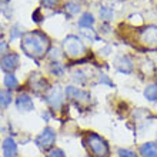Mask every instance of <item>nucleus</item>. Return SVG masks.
Instances as JSON below:
<instances>
[{
  "instance_id": "6e6552de",
  "label": "nucleus",
  "mask_w": 157,
  "mask_h": 157,
  "mask_svg": "<svg viewBox=\"0 0 157 157\" xmlns=\"http://www.w3.org/2000/svg\"><path fill=\"white\" fill-rule=\"evenodd\" d=\"M16 107H17V110L21 112V113L32 112V110L34 109L33 99H32L29 94H26V93H20L16 99Z\"/></svg>"
},
{
  "instance_id": "9d476101",
  "label": "nucleus",
  "mask_w": 157,
  "mask_h": 157,
  "mask_svg": "<svg viewBox=\"0 0 157 157\" xmlns=\"http://www.w3.org/2000/svg\"><path fill=\"white\" fill-rule=\"evenodd\" d=\"M114 66H116V69L119 71L126 73V75H128V73L133 71V62L130 60L128 56H120L116 62H114Z\"/></svg>"
},
{
  "instance_id": "5701e85b",
  "label": "nucleus",
  "mask_w": 157,
  "mask_h": 157,
  "mask_svg": "<svg viewBox=\"0 0 157 157\" xmlns=\"http://www.w3.org/2000/svg\"><path fill=\"white\" fill-rule=\"evenodd\" d=\"M100 83H104V84H109V86H113V83L109 80V77L107 76H104V75H101V77H100Z\"/></svg>"
},
{
  "instance_id": "6ab92c4d",
  "label": "nucleus",
  "mask_w": 157,
  "mask_h": 157,
  "mask_svg": "<svg viewBox=\"0 0 157 157\" xmlns=\"http://www.w3.org/2000/svg\"><path fill=\"white\" fill-rule=\"evenodd\" d=\"M47 157H66V154H64V151L62 149H53L47 154Z\"/></svg>"
},
{
  "instance_id": "1a4fd4ad",
  "label": "nucleus",
  "mask_w": 157,
  "mask_h": 157,
  "mask_svg": "<svg viewBox=\"0 0 157 157\" xmlns=\"http://www.w3.org/2000/svg\"><path fill=\"white\" fill-rule=\"evenodd\" d=\"M46 101H47V103H49L53 109L59 110V109L62 107V104H63L62 90H60L57 86L54 87V89H52V90H50V93L47 94V97H46Z\"/></svg>"
},
{
  "instance_id": "f3484780",
  "label": "nucleus",
  "mask_w": 157,
  "mask_h": 157,
  "mask_svg": "<svg viewBox=\"0 0 157 157\" xmlns=\"http://www.w3.org/2000/svg\"><path fill=\"white\" fill-rule=\"evenodd\" d=\"M100 17L103 19V20H110L113 17V10L110 7H101L100 9Z\"/></svg>"
},
{
  "instance_id": "f257e3e1",
  "label": "nucleus",
  "mask_w": 157,
  "mask_h": 157,
  "mask_svg": "<svg viewBox=\"0 0 157 157\" xmlns=\"http://www.w3.org/2000/svg\"><path fill=\"white\" fill-rule=\"evenodd\" d=\"M49 44H50L49 37L44 33L39 32V30L25 33L20 41L21 50L29 57H33V59L43 57L44 53L47 52V49H49Z\"/></svg>"
},
{
  "instance_id": "0eeeda50",
  "label": "nucleus",
  "mask_w": 157,
  "mask_h": 157,
  "mask_svg": "<svg viewBox=\"0 0 157 157\" xmlns=\"http://www.w3.org/2000/svg\"><path fill=\"white\" fill-rule=\"evenodd\" d=\"M66 96L69 99L75 100V101H78V103H89L91 99L90 93L82 90V89H77L75 86H69L66 87Z\"/></svg>"
},
{
  "instance_id": "f8f14e48",
  "label": "nucleus",
  "mask_w": 157,
  "mask_h": 157,
  "mask_svg": "<svg viewBox=\"0 0 157 157\" xmlns=\"http://www.w3.org/2000/svg\"><path fill=\"white\" fill-rule=\"evenodd\" d=\"M140 156L141 157H157V143L147 141L140 146Z\"/></svg>"
},
{
  "instance_id": "aec40b11",
  "label": "nucleus",
  "mask_w": 157,
  "mask_h": 157,
  "mask_svg": "<svg viewBox=\"0 0 157 157\" xmlns=\"http://www.w3.org/2000/svg\"><path fill=\"white\" fill-rule=\"evenodd\" d=\"M66 10H69V12H70V14H76V13H78L80 7H78V4L67 3V4H66Z\"/></svg>"
},
{
  "instance_id": "412c9836",
  "label": "nucleus",
  "mask_w": 157,
  "mask_h": 157,
  "mask_svg": "<svg viewBox=\"0 0 157 157\" xmlns=\"http://www.w3.org/2000/svg\"><path fill=\"white\" fill-rule=\"evenodd\" d=\"M52 71H53L54 75H59V76H62L63 73H64V69H63L59 63H53V66H52Z\"/></svg>"
},
{
  "instance_id": "f03ea898",
  "label": "nucleus",
  "mask_w": 157,
  "mask_h": 157,
  "mask_svg": "<svg viewBox=\"0 0 157 157\" xmlns=\"http://www.w3.org/2000/svg\"><path fill=\"white\" fill-rule=\"evenodd\" d=\"M86 143L89 153L93 157H109L110 156V149H109L107 141L104 140L101 136H99L97 133H87L86 136Z\"/></svg>"
},
{
  "instance_id": "a211bd4d",
  "label": "nucleus",
  "mask_w": 157,
  "mask_h": 157,
  "mask_svg": "<svg viewBox=\"0 0 157 157\" xmlns=\"http://www.w3.org/2000/svg\"><path fill=\"white\" fill-rule=\"evenodd\" d=\"M117 154H119V157H136V153L130 149H119Z\"/></svg>"
},
{
  "instance_id": "423d86ee",
  "label": "nucleus",
  "mask_w": 157,
  "mask_h": 157,
  "mask_svg": "<svg viewBox=\"0 0 157 157\" xmlns=\"http://www.w3.org/2000/svg\"><path fill=\"white\" fill-rule=\"evenodd\" d=\"M19 67V54L16 53H7L0 59V69L6 73H12Z\"/></svg>"
},
{
  "instance_id": "4be33fe9",
  "label": "nucleus",
  "mask_w": 157,
  "mask_h": 157,
  "mask_svg": "<svg viewBox=\"0 0 157 157\" xmlns=\"http://www.w3.org/2000/svg\"><path fill=\"white\" fill-rule=\"evenodd\" d=\"M59 2H60V0H41V4H43L44 7L52 9L53 6H56V4H57Z\"/></svg>"
},
{
  "instance_id": "9b49d317",
  "label": "nucleus",
  "mask_w": 157,
  "mask_h": 157,
  "mask_svg": "<svg viewBox=\"0 0 157 157\" xmlns=\"http://www.w3.org/2000/svg\"><path fill=\"white\" fill-rule=\"evenodd\" d=\"M3 154L4 157H16L17 156V144L12 137H7L3 140Z\"/></svg>"
},
{
  "instance_id": "b1692460",
  "label": "nucleus",
  "mask_w": 157,
  "mask_h": 157,
  "mask_svg": "<svg viewBox=\"0 0 157 157\" xmlns=\"http://www.w3.org/2000/svg\"><path fill=\"white\" fill-rule=\"evenodd\" d=\"M6 50H7V44H6L4 41H0V54L6 53Z\"/></svg>"
},
{
  "instance_id": "bb28decb",
  "label": "nucleus",
  "mask_w": 157,
  "mask_h": 157,
  "mask_svg": "<svg viewBox=\"0 0 157 157\" xmlns=\"http://www.w3.org/2000/svg\"><path fill=\"white\" fill-rule=\"evenodd\" d=\"M156 137H157V136H156Z\"/></svg>"
},
{
  "instance_id": "39448f33",
  "label": "nucleus",
  "mask_w": 157,
  "mask_h": 157,
  "mask_svg": "<svg viewBox=\"0 0 157 157\" xmlns=\"http://www.w3.org/2000/svg\"><path fill=\"white\" fill-rule=\"evenodd\" d=\"M54 141H56V132L52 127H46L43 132L36 137V144L41 150H49L53 147Z\"/></svg>"
},
{
  "instance_id": "20e7f679",
  "label": "nucleus",
  "mask_w": 157,
  "mask_h": 157,
  "mask_svg": "<svg viewBox=\"0 0 157 157\" xmlns=\"http://www.w3.org/2000/svg\"><path fill=\"white\" fill-rule=\"evenodd\" d=\"M139 41L147 49H157V26H147L139 30Z\"/></svg>"
},
{
  "instance_id": "2eb2a0df",
  "label": "nucleus",
  "mask_w": 157,
  "mask_h": 157,
  "mask_svg": "<svg viewBox=\"0 0 157 157\" xmlns=\"http://www.w3.org/2000/svg\"><path fill=\"white\" fill-rule=\"evenodd\" d=\"M4 86L7 87V90H13L19 86V80L16 78V76L9 73V75L4 76Z\"/></svg>"
},
{
  "instance_id": "7ed1b4c3",
  "label": "nucleus",
  "mask_w": 157,
  "mask_h": 157,
  "mask_svg": "<svg viewBox=\"0 0 157 157\" xmlns=\"http://www.w3.org/2000/svg\"><path fill=\"white\" fill-rule=\"evenodd\" d=\"M63 49H64V53H66L67 57L70 59H76V57H82L86 53V47L83 44V41L75 36V34H70L67 36L63 41Z\"/></svg>"
},
{
  "instance_id": "ddd939ff",
  "label": "nucleus",
  "mask_w": 157,
  "mask_h": 157,
  "mask_svg": "<svg viewBox=\"0 0 157 157\" xmlns=\"http://www.w3.org/2000/svg\"><path fill=\"white\" fill-rule=\"evenodd\" d=\"M143 94H144V97L149 100V101H154V103H157V83L149 84V86L144 89Z\"/></svg>"
},
{
  "instance_id": "393cba45",
  "label": "nucleus",
  "mask_w": 157,
  "mask_h": 157,
  "mask_svg": "<svg viewBox=\"0 0 157 157\" xmlns=\"http://www.w3.org/2000/svg\"><path fill=\"white\" fill-rule=\"evenodd\" d=\"M19 36V32H17V26L13 29V34H12V39H14V37H17Z\"/></svg>"
},
{
  "instance_id": "a878e982",
  "label": "nucleus",
  "mask_w": 157,
  "mask_h": 157,
  "mask_svg": "<svg viewBox=\"0 0 157 157\" xmlns=\"http://www.w3.org/2000/svg\"><path fill=\"white\" fill-rule=\"evenodd\" d=\"M4 2H9V0H0V3H4Z\"/></svg>"
},
{
  "instance_id": "4468645a",
  "label": "nucleus",
  "mask_w": 157,
  "mask_h": 157,
  "mask_svg": "<svg viewBox=\"0 0 157 157\" xmlns=\"http://www.w3.org/2000/svg\"><path fill=\"white\" fill-rule=\"evenodd\" d=\"M12 99L10 90H0V109H7L12 103Z\"/></svg>"
},
{
  "instance_id": "dca6fc26",
  "label": "nucleus",
  "mask_w": 157,
  "mask_h": 157,
  "mask_svg": "<svg viewBox=\"0 0 157 157\" xmlns=\"http://www.w3.org/2000/svg\"><path fill=\"white\" fill-rule=\"evenodd\" d=\"M94 25V17L90 13H84L80 19H78V26L80 27H90Z\"/></svg>"
}]
</instances>
